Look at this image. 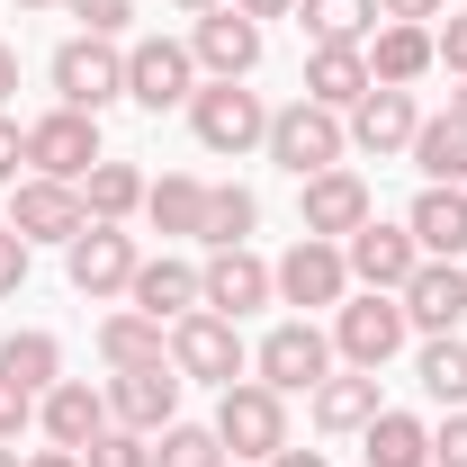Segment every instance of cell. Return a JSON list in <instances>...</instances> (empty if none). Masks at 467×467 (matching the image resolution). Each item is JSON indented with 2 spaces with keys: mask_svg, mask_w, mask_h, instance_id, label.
<instances>
[{
  "mask_svg": "<svg viewBox=\"0 0 467 467\" xmlns=\"http://www.w3.org/2000/svg\"><path fill=\"white\" fill-rule=\"evenodd\" d=\"M216 441H225L234 467H270L288 450V405H279V387H261V378H234L225 405H216Z\"/></svg>",
  "mask_w": 467,
  "mask_h": 467,
  "instance_id": "1",
  "label": "cell"
},
{
  "mask_svg": "<svg viewBox=\"0 0 467 467\" xmlns=\"http://www.w3.org/2000/svg\"><path fill=\"white\" fill-rule=\"evenodd\" d=\"M270 162L279 171H296V180H315V171H342V153H350V126L333 109H315V99H296V109H279L270 117Z\"/></svg>",
  "mask_w": 467,
  "mask_h": 467,
  "instance_id": "2",
  "label": "cell"
},
{
  "mask_svg": "<svg viewBox=\"0 0 467 467\" xmlns=\"http://www.w3.org/2000/svg\"><path fill=\"white\" fill-rule=\"evenodd\" d=\"M405 296H387V288H368V296H350L342 315H333V350H342L350 368H387L396 350H405Z\"/></svg>",
  "mask_w": 467,
  "mask_h": 467,
  "instance_id": "3",
  "label": "cell"
},
{
  "mask_svg": "<svg viewBox=\"0 0 467 467\" xmlns=\"http://www.w3.org/2000/svg\"><path fill=\"white\" fill-rule=\"evenodd\" d=\"M189 126H198L207 153H252V144L270 135V109H261V90H243V81H207V90L189 99Z\"/></svg>",
  "mask_w": 467,
  "mask_h": 467,
  "instance_id": "4",
  "label": "cell"
},
{
  "mask_svg": "<svg viewBox=\"0 0 467 467\" xmlns=\"http://www.w3.org/2000/svg\"><path fill=\"white\" fill-rule=\"evenodd\" d=\"M55 90H63V109L99 117L109 99H126V55H117L109 36H72L55 55Z\"/></svg>",
  "mask_w": 467,
  "mask_h": 467,
  "instance_id": "5",
  "label": "cell"
},
{
  "mask_svg": "<svg viewBox=\"0 0 467 467\" xmlns=\"http://www.w3.org/2000/svg\"><path fill=\"white\" fill-rule=\"evenodd\" d=\"M126 99L135 109H180V99H198V55L189 46H171V36H144L135 55H126Z\"/></svg>",
  "mask_w": 467,
  "mask_h": 467,
  "instance_id": "6",
  "label": "cell"
},
{
  "mask_svg": "<svg viewBox=\"0 0 467 467\" xmlns=\"http://www.w3.org/2000/svg\"><path fill=\"white\" fill-rule=\"evenodd\" d=\"M27 162H36V180H90V162H109L99 153V117L81 109H55L27 126Z\"/></svg>",
  "mask_w": 467,
  "mask_h": 467,
  "instance_id": "7",
  "label": "cell"
},
{
  "mask_svg": "<svg viewBox=\"0 0 467 467\" xmlns=\"http://www.w3.org/2000/svg\"><path fill=\"white\" fill-rule=\"evenodd\" d=\"M171 368L180 378H207V387H234V378H243V333H234L225 315L198 306V315L171 324Z\"/></svg>",
  "mask_w": 467,
  "mask_h": 467,
  "instance_id": "8",
  "label": "cell"
},
{
  "mask_svg": "<svg viewBox=\"0 0 467 467\" xmlns=\"http://www.w3.org/2000/svg\"><path fill=\"white\" fill-rule=\"evenodd\" d=\"M342 261H350V279H359V288L405 296V279L422 270V243H413L405 225H378V216H368V225H359V234L342 243Z\"/></svg>",
  "mask_w": 467,
  "mask_h": 467,
  "instance_id": "9",
  "label": "cell"
},
{
  "mask_svg": "<svg viewBox=\"0 0 467 467\" xmlns=\"http://www.w3.org/2000/svg\"><path fill=\"white\" fill-rule=\"evenodd\" d=\"M81 225H90V207H81L72 180H18V189H9V234H27V243H72Z\"/></svg>",
  "mask_w": 467,
  "mask_h": 467,
  "instance_id": "10",
  "label": "cell"
},
{
  "mask_svg": "<svg viewBox=\"0 0 467 467\" xmlns=\"http://www.w3.org/2000/svg\"><path fill=\"white\" fill-rule=\"evenodd\" d=\"M109 413L126 422V431H171L180 422V368L171 359H153V368H117V387H109Z\"/></svg>",
  "mask_w": 467,
  "mask_h": 467,
  "instance_id": "11",
  "label": "cell"
},
{
  "mask_svg": "<svg viewBox=\"0 0 467 467\" xmlns=\"http://www.w3.org/2000/svg\"><path fill=\"white\" fill-rule=\"evenodd\" d=\"M324 378H333V342H324L315 324H279V333L261 342V387L306 396V387H324Z\"/></svg>",
  "mask_w": 467,
  "mask_h": 467,
  "instance_id": "12",
  "label": "cell"
},
{
  "mask_svg": "<svg viewBox=\"0 0 467 467\" xmlns=\"http://www.w3.org/2000/svg\"><path fill=\"white\" fill-rule=\"evenodd\" d=\"M270 261H252V252H243V243H234V252H216V261H207V270H198V306H207V315H225V324H243V315H252V306H270Z\"/></svg>",
  "mask_w": 467,
  "mask_h": 467,
  "instance_id": "13",
  "label": "cell"
},
{
  "mask_svg": "<svg viewBox=\"0 0 467 467\" xmlns=\"http://www.w3.org/2000/svg\"><path fill=\"white\" fill-rule=\"evenodd\" d=\"M270 288L288 296V306H342V296H350V261H342V243H315V234H306L288 261L270 270Z\"/></svg>",
  "mask_w": 467,
  "mask_h": 467,
  "instance_id": "14",
  "label": "cell"
},
{
  "mask_svg": "<svg viewBox=\"0 0 467 467\" xmlns=\"http://www.w3.org/2000/svg\"><path fill=\"white\" fill-rule=\"evenodd\" d=\"M296 216H306V234H315V243H350V234L368 225V180H359V171H315Z\"/></svg>",
  "mask_w": 467,
  "mask_h": 467,
  "instance_id": "15",
  "label": "cell"
},
{
  "mask_svg": "<svg viewBox=\"0 0 467 467\" xmlns=\"http://www.w3.org/2000/svg\"><path fill=\"white\" fill-rule=\"evenodd\" d=\"M63 252H72V288L81 296H117L135 279V234H117V225H81Z\"/></svg>",
  "mask_w": 467,
  "mask_h": 467,
  "instance_id": "16",
  "label": "cell"
},
{
  "mask_svg": "<svg viewBox=\"0 0 467 467\" xmlns=\"http://www.w3.org/2000/svg\"><path fill=\"white\" fill-rule=\"evenodd\" d=\"M189 55L207 63V72H216V81H243V72H252V63H261V18H243V9H207V18H198V36H189Z\"/></svg>",
  "mask_w": 467,
  "mask_h": 467,
  "instance_id": "17",
  "label": "cell"
},
{
  "mask_svg": "<svg viewBox=\"0 0 467 467\" xmlns=\"http://www.w3.org/2000/svg\"><path fill=\"white\" fill-rule=\"evenodd\" d=\"M459 315H467V270L459 261H422L405 279V324L413 333H450Z\"/></svg>",
  "mask_w": 467,
  "mask_h": 467,
  "instance_id": "18",
  "label": "cell"
},
{
  "mask_svg": "<svg viewBox=\"0 0 467 467\" xmlns=\"http://www.w3.org/2000/svg\"><path fill=\"white\" fill-rule=\"evenodd\" d=\"M368 90H378V81H368V55H359V46H315V55H306V99H315V109H359V99H368Z\"/></svg>",
  "mask_w": 467,
  "mask_h": 467,
  "instance_id": "19",
  "label": "cell"
},
{
  "mask_svg": "<svg viewBox=\"0 0 467 467\" xmlns=\"http://www.w3.org/2000/svg\"><path fill=\"white\" fill-rule=\"evenodd\" d=\"M413 126H422V117H413V90H387V81H378V90L350 109V144H359V153H405Z\"/></svg>",
  "mask_w": 467,
  "mask_h": 467,
  "instance_id": "20",
  "label": "cell"
},
{
  "mask_svg": "<svg viewBox=\"0 0 467 467\" xmlns=\"http://www.w3.org/2000/svg\"><path fill=\"white\" fill-rule=\"evenodd\" d=\"M99 431H109V396H99V387H81V378L46 387V441H55V450H90Z\"/></svg>",
  "mask_w": 467,
  "mask_h": 467,
  "instance_id": "21",
  "label": "cell"
},
{
  "mask_svg": "<svg viewBox=\"0 0 467 467\" xmlns=\"http://www.w3.org/2000/svg\"><path fill=\"white\" fill-rule=\"evenodd\" d=\"M126 296H135V315L180 324V315H198V270H189V261H135Z\"/></svg>",
  "mask_w": 467,
  "mask_h": 467,
  "instance_id": "22",
  "label": "cell"
},
{
  "mask_svg": "<svg viewBox=\"0 0 467 467\" xmlns=\"http://www.w3.org/2000/svg\"><path fill=\"white\" fill-rule=\"evenodd\" d=\"M405 234L431 252V261H459L467 252V189H422L413 216H405Z\"/></svg>",
  "mask_w": 467,
  "mask_h": 467,
  "instance_id": "23",
  "label": "cell"
},
{
  "mask_svg": "<svg viewBox=\"0 0 467 467\" xmlns=\"http://www.w3.org/2000/svg\"><path fill=\"white\" fill-rule=\"evenodd\" d=\"M431 27H405V18H396V27H378V46H368V81H387V90H405V81H422V72H431Z\"/></svg>",
  "mask_w": 467,
  "mask_h": 467,
  "instance_id": "24",
  "label": "cell"
},
{
  "mask_svg": "<svg viewBox=\"0 0 467 467\" xmlns=\"http://www.w3.org/2000/svg\"><path fill=\"white\" fill-rule=\"evenodd\" d=\"M378 368H350V378H324V387H315V422H324V431H368V422H378Z\"/></svg>",
  "mask_w": 467,
  "mask_h": 467,
  "instance_id": "25",
  "label": "cell"
},
{
  "mask_svg": "<svg viewBox=\"0 0 467 467\" xmlns=\"http://www.w3.org/2000/svg\"><path fill=\"white\" fill-rule=\"evenodd\" d=\"M413 162L431 189H459L467 180V117H422L413 126Z\"/></svg>",
  "mask_w": 467,
  "mask_h": 467,
  "instance_id": "26",
  "label": "cell"
},
{
  "mask_svg": "<svg viewBox=\"0 0 467 467\" xmlns=\"http://www.w3.org/2000/svg\"><path fill=\"white\" fill-rule=\"evenodd\" d=\"M55 368H63V342H55V333H9V342H0V378H9V387H27V396L63 387Z\"/></svg>",
  "mask_w": 467,
  "mask_h": 467,
  "instance_id": "27",
  "label": "cell"
},
{
  "mask_svg": "<svg viewBox=\"0 0 467 467\" xmlns=\"http://www.w3.org/2000/svg\"><path fill=\"white\" fill-rule=\"evenodd\" d=\"M296 27L315 46H359L378 27V0H296Z\"/></svg>",
  "mask_w": 467,
  "mask_h": 467,
  "instance_id": "28",
  "label": "cell"
},
{
  "mask_svg": "<svg viewBox=\"0 0 467 467\" xmlns=\"http://www.w3.org/2000/svg\"><path fill=\"white\" fill-rule=\"evenodd\" d=\"M413 378H422V396H431V405H450V413H459V405H467V342H459V333H431Z\"/></svg>",
  "mask_w": 467,
  "mask_h": 467,
  "instance_id": "29",
  "label": "cell"
},
{
  "mask_svg": "<svg viewBox=\"0 0 467 467\" xmlns=\"http://www.w3.org/2000/svg\"><path fill=\"white\" fill-rule=\"evenodd\" d=\"M359 459H368V467H431V431H422L413 413H378Z\"/></svg>",
  "mask_w": 467,
  "mask_h": 467,
  "instance_id": "30",
  "label": "cell"
},
{
  "mask_svg": "<svg viewBox=\"0 0 467 467\" xmlns=\"http://www.w3.org/2000/svg\"><path fill=\"white\" fill-rule=\"evenodd\" d=\"M99 350H109V368H153V359H171V342H162L153 315H109V324H99Z\"/></svg>",
  "mask_w": 467,
  "mask_h": 467,
  "instance_id": "31",
  "label": "cell"
},
{
  "mask_svg": "<svg viewBox=\"0 0 467 467\" xmlns=\"http://www.w3.org/2000/svg\"><path fill=\"white\" fill-rule=\"evenodd\" d=\"M81 207H90V225H117L126 207H144V180H135V162H90Z\"/></svg>",
  "mask_w": 467,
  "mask_h": 467,
  "instance_id": "32",
  "label": "cell"
},
{
  "mask_svg": "<svg viewBox=\"0 0 467 467\" xmlns=\"http://www.w3.org/2000/svg\"><path fill=\"white\" fill-rule=\"evenodd\" d=\"M144 216L162 234H198L207 225V189H198V180H153V189H144Z\"/></svg>",
  "mask_w": 467,
  "mask_h": 467,
  "instance_id": "33",
  "label": "cell"
},
{
  "mask_svg": "<svg viewBox=\"0 0 467 467\" xmlns=\"http://www.w3.org/2000/svg\"><path fill=\"white\" fill-rule=\"evenodd\" d=\"M252 225H261V198H252V189H207V225H198V243L234 252Z\"/></svg>",
  "mask_w": 467,
  "mask_h": 467,
  "instance_id": "34",
  "label": "cell"
},
{
  "mask_svg": "<svg viewBox=\"0 0 467 467\" xmlns=\"http://www.w3.org/2000/svg\"><path fill=\"white\" fill-rule=\"evenodd\" d=\"M153 467H234V459H225V441H216V431L171 422V431H162V450H153Z\"/></svg>",
  "mask_w": 467,
  "mask_h": 467,
  "instance_id": "35",
  "label": "cell"
},
{
  "mask_svg": "<svg viewBox=\"0 0 467 467\" xmlns=\"http://www.w3.org/2000/svg\"><path fill=\"white\" fill-rule=\"evenodd\" d=\"M81 467H153V450H144V431L117 422V431H99V441L81 450Z\"/></svg>",
  "mask_w": 467,
  "mask_h": 467,
  "instance_id": "36",
  "label": "cell"
},
{
  "mask_svg": "<svg viewBox=\"0 0 467 467\" xmlns=\"http://www.w3.org/2000/svg\"><path fill=\"white\" fill-rule=\"evenodd\" d=\"M63 9H72V18L90 27V36H117V27L135 18V0H63Z\"/></svg>",
  "mask_w": 467,
  "mask_h": 467,
  "instance_id": "37",
  "label": "cell"
},
{
  "mask_svg": "<svg viewBox=\"0 0 467 467\" xmlns=\"http://www.w3.org/2000/svg\"><path fill=\"white\" fill-rule=\"evenodd\" d=\"M18 288H27V234L0 225V296H18Z\"/></svg>",
  "mask_w": 467,
  "mask_h": 467,
  "instance_id": "38",
  "label": "cell"
},
{
  "mask_svg": "<svg viewBox=\"0 0 467 467\" xmlns=\"http://www.w3.org/2000/svg\"><path fill=\"white\" fill-rule=\"evenodd\" d=\"M27 422H36V396H27V387H9V378H0V441H18V431H27Z\"/></svg>",
  "mask_w": 467,
  "mask_h": 467,
  "instance_id": "39",
  "label": "cell"
},
{
  "mask_svg": "<svg viewBox=\"0 0 467 467\" xmlns=\"http://www.w3.org/2000/svg\"><path fill=\"white\" fill-rule=\"evenodd\" d=\"M431 459H441V467H467V405L450 413L441 431H431Z\"/></svg>",
  "mask_w": 467,
  "mask_h": 467,
  "instance_id": "40",
  "label": "cell"
},
{
  "mask_svg": "<svg viewBox=\"0 0 467 467\" xmlns=\"http://www.w3.org/2000/svg\"><path fill=\"white\" fill-rule=\"evenodd\" d=\"M431 55H441V63H450V72L467 81V9H450V27L431 36Z\"/></svg>",
  "mask_w": 467,
  "mask_h": 467,
  "instance_id": "41",
  "label": "cell"
},
{
  "mask_svg": "<svg viewBox=\"0 0 467 467\" xmlns=\"http://www.w3.org/2000/svg\"><path fill=\"white\" fill-rule=\"evenodd\" d=\"M18 162H27V135L0 117V189H18Z\"/></svg>",
  "mask_w": 467,
  "mask_h": 467,
  "instance_id": "42",
  "label": "cell"
},
{
  "mask_svg": "<svg viewBox=\"0 0 467 467\" xmlns=\"http://www.w3.org/2000/svg\"><path fill=\"white\" fill-rule=\"evenodd\" d=\"M450 0H378V18H405V27H422V18H441Z\"/></svg>",
  "mask_w": 467,
  "mask_h": 467,
  "instance_id": "43",
  "label": "cell"
},
{
  "mask_svg": "<svg viewBox=\"0 0 467 467\" xmlns=\"http://www.w3.org/2000/svg\"><path fill=\"white\" fill-rule=\"evenodd\" d=\"M243 18H296V0H234Z\"/></svg>",
  "mask_w": 467,
  "mask_h": 467,
  "instance_id": "44",
  "label": "cell"
},
{
  "mask_svg": "<svg viewBox=\"0 0 467 467\" xmlns=\"http://www.w3.org/2000/svg\"><path fill=\"white\" fill-rule=\"evenodd\" d=\"M270 467H324V450H279Z\"/></svg>",
  "mask_w": 467,
  "mask_h": 467,
  "instance_id": "45",
  "label": "cell"
},
{
  "mask_svg": "<svg viewBox=\"0 0 467 467\" xmlns=\"http://www.w3.org/2000/svg\"><path fill=\"white\" fill-rule=\"evenodd\" d=\"M27 467H81V450H36Z\"/></svg>",
  "mask_w": 467,
  "mask_h": 467,
  "instance_id": "46",
  "label": "cell"
},
{
  "mask_svg": "<svg viewBox=\"0 0 467 467\" xmlns=\"http://www.w3.org/2000/svg\"><path fill=\"white\" fill-rule=\"evenodd\" d=\"M9 90H18V55L0 46V99H9Z\"/></svg>",
  "mask_w": 467,
  "mask_h": 467,
  "instance_id": "47",
  "label": "cell"
},
{
  "mask_svg": "<svg viewBox=\"0 0 467 467\" xmlns=\"http://www.w3.org/2000/svg\"><path fill=\"white\" fill-rule=\"evenodd\" d=\"M171 9H189V18H207V9H225V0H171Z\"/></svg>",
  "mask_w": 467,
  "mask_h": 467,
  "instance_id": "48",
  "label": "cell"
},
{
  "mask_svg": "<svg viewBox=\"0 0 467 467\" xmlns=\"http://www.w3.org/2000/svg\"><path fill=\"white\" fill-rule=\"evenodd\" d=\"M450 117H467V90H450Z\"/></svg>",
  "mask_w": 467,
  "mask_h": 467,
  "instance_id": "49",
  "label": "cell"
},
{
  "mask_svg": "<svg viewBox=\"0 0 467 467\" xmlns=\"http://www.w3.org/2000/svg\"><path fill=\"white\" fill-rule=\"evenodd\" d=\"M0 467H18V450H9V441H0Z\"/></svg>",
  "mask_w": 467,
  "mask_h": 467,
  "instance_id": "50",
  "label": "cell"
},
{
  "mask_svg": "<svg viewBox=\"0 0 467 467\" xmlns=\"http://www.w3.org/2000/svg\"><path fill=\"white\" fill-rule=\"evenodd\" d=\"M27 9H46V0H27Z\"/></svg>",
  "mask_w": 467,
  "mask_h": 467,
  "instance_id": "51",
  "label": "cell"
}]
</instances>
